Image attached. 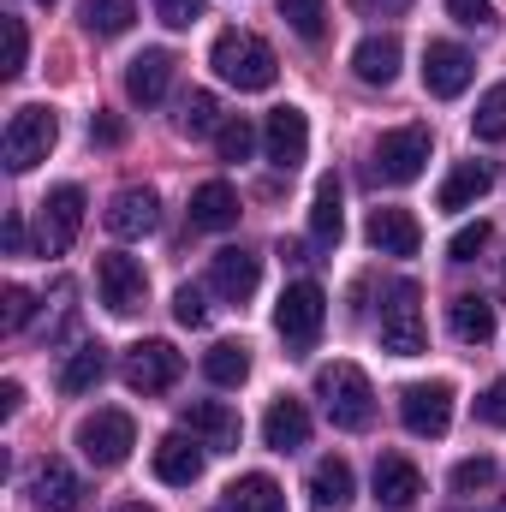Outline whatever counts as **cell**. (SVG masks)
Here are the masks:
<instances>
[{
  "instance_id": "obj_10",
  "label": "cell",
  "mask_w": 506,
  "mask_h": 512,
  "mask_svg": "<svg viewBox=\"0 0 506 512\" xmlns=\"http://www.w3.org/2000/svg\"><path fill=\"white\" fill-rule=\"evenodd\" d=\"M185 376V352H173V340H137L126 352V387L131 393H167Z\"/></svg>"
},
{
  "instance_id": "obj_41",
  "label": "cell",
  "mask_w": 506,
  "mask_h": 512,
  "mask_svg": "<svg viewBox=\"0 0 506 512\" xmlns=\"http://www.w3.org/2000/svg\"><path fill=\"white\" fill-rule=\"evenodd\" d=\"M173 322H179V328H203V322H209V304H203L197 286H179V292H173Z\"/></svg>"
},
{
  "instance_id": "obj_23",
  "label": "cell",
  "mask_w": 506,
  "mask_h": 512,
  "mask_svg": "<svg viewBox=\"0 0 506 512\" xmlns=\"http://www.w3.org/2000/svg\"><path fill=\"white\" fill-rule=\"evenodd\" d=\"M191 227H197V233H227V227H239V191H233L227 179L197 185V191H191Z\"/></svg>"
},
{
  "instance_id": "obj_42",
  "label": "cell",
  "mask_w": 506,
  "mask_h": 512,
  "mask_svg": "<svg viewBox=\"0 0 506 512\" xmlns=\"http://www.w3.org/2000/svg\"><path fill=\"white\" fill-rule=\"evenodd\" d=\"M447 18L465 30H495V6L489 0H447Z\"/></svg>"
},
{
  "instance_id": "obj_28",
  "label": "cell",
  "mask_w": 506,
  "mask_h": 512,
  "mask_svg": "<svg viewBox=\"0 0 506 512\" xmlns=\"http://www.w3.org/2000/svg\"><path fill=\"white\" fill-rule=\"evenodd\" d=\"M221 512H286V489L268 471H251L221 495Z\"/></svg>"
},
{
  "instance_id": "obj_2",
  "label": "cell",
  "mask_w": 506,
  "mask_h": 512,
  "mask_svg": "<svg viewBox=\"0 0 506 512\" xmlns=\"http://www.w3.org/2000/svg\"><path fill=\"white\" fill-rule=\"evenodd\" d=\"M316 399H322V411H328L334 429H370L376 423V387H370V376L358 364H346V358L316 370Z\"/></svg>"
},
{
  "instance_id": "obj_34",
  "label": "cell",
  "mask_w": 506,
  "mask_h": 512,
  "mask_svg": "<svg viewBox=\"0 0 506 512\" xmlns=\"http://www.w3.org/2000/svg\"><path fill=\"white\" fill-rule=\"evenodd\" d=\"M280 18H286L304 42H322V30H328V0H280Z\"/></svg>"
},
{
  "instance_id": "obj_29",
  "label": "cell",
  "mask_w": 506,
  "mask_h": 512,
  "mask_svg": "<svg viewBox=\"0 0 506 512\" xmlns=\"http://www.w3.org/2000/svg\"><path fill=\"white\" fill-rule=\"evenodd\" d=\"M340 233H346L340 179H334V173H322V179H316V203H310V239H316V245H340Z\"/></svg>"
},
{
  "instance_id": "obj_22",
  "label": "cell",
  "mask_w": 506,
  "mask_h": 512,
  "mask_svg": "<svg viewBox=\"0 0 506 512\" xmlns=\"http://www.w3.org/2000/svg\"><path fill=\"white\" fill-rule=\"evenodd\" d=\"M304 441H310V411H304V399L280 393V399L268 405V417H262V447H274V453H298Z\"/></svg>"
},
{
  "instance_id": "obj_24",
  "label": "cell",
  "mask_w": 506,
  "mask_h": 512,
  "mask_svg": "<svg viewBox=\"0 0 506 512\" xmlns=\"http://www.w3.org/2000/svg\"><path fill=\"white\" fill-rule=\"evenodd\" d=\"M364 233H370V245L381 256H417V245H423V227H417L411 209H370Z\"/></svg>"
},
{
  "instance_id": "obj_49",
  "label": "cell",
  "mask_w": 506,
  "mask_h": 512,
  "mask_svg": "<svg viewBox=\"0 0 506 512\" xmlns=\"http://www.w3.org/2000/svg\"><path fill=\"white\" fill-rule=\"evenodd\" d=\"M120 512H155V507H143V501H126V507H120Z\"/></svg>"
},
{
  "instance_id": "obj_16",
  "label": "cell",
  "mask_w": 506,
  "mask_h": 512,
  "mask_svg": "<svg viewBox=\"0 0 506 512\" xmlns=\"http://www.w3.org/2000/svg\"><path fill=\"white\" fill-rule=\"evenodd\" d=\"M30 501L42 512H72L78 501H84V483H78V471L66 465V459H36L30 465Z\"/></svg>"
},
{
  "instance_id": "obj_26",
  "label": "cell",
  "mask_w": 506,
  "mask_h": 512,
  "mask_svg": "<svg viewBox=\"0 0 506 512\" xmlns=\"http://www.w3.org/2000/svg\"><path fill=\"white\" fill-rule=\"evenodd\" d=\"M399 60H405L399 36H364V42L352 48V72H358L364 84H376V90H387V84L399 78Z\"/></svg>"
},
{
  "instance_id": "obj_6",
  "label": "cell",
  "mask_w": 506,
  "mask_h": 512,
  "mask_svg": "<svg viewBox=\"0 0 506 512\" xmlns=\"http://www.w3.org/2000/svg\"><path fill=\"white\" fill-rule=\"evenodd\" d=\"M84 233V191L78 185H54L36 209V251L42 256H66Z\"/></svg>"
},
{
  "instance_id": "obj_17",
  "label": "cell",
  "mask_w": 506,
  "mask_h": 512,
  "mask_svg": "<svg viewBox=\"0 0 506 512\" xmlns=\"http://www.w3.org/2000/svg\"><path fill=\"white\" fill-rule=\"evenodd\" d=\"M304 495H310V512H346L352 507V495H358V477H352V465H346L340 453H328V459L310 465Z\"/></svg>"
},
{
  "instance_id": "obj_37",
  "label": "cell",
  "mask_w": 506,
  "mask_h": 512,
  "mask_svg": "<svg viewBox=\"0 0 506 512\" xmlns=\"http://www.w3.org/2000/svg\"><path fill=\"white\" fill-rule=\"evenodd\" d=\"M495 477H501L495 459H459L447 483H453V495H477V489H495Z\"/></svg>"
},
{
  "instance_id": "obj_43",
  "label": "cell",
  "mask_w": 506,
  "mask_h": 512,
  "mask_svg": "<svg viewBox=\"0 0 506 512\" xmlns=\"http://www.w3.org/2000/svg\"><path fill=\"white\" fill-rule=\"evenodd\" d=\"M203 12H209V0H155V18L173 24V30H191Z\"/></svg>"
},
{
  "instance_id": "obj_40",
  "label": "cell",
  "mask_w": 506,
  "mask_h": 512,
  "mask_svg": "<svg viewBox=\"0 0 506 512\" xmlns=\"http://www.w3.org/2000/svg\"><path fill=\"white\" fill-rule=\"evenodd\" d=\"M30 310H36V298H30L24 286H6V292H0V328H6V334H18V328L30 322Z\"/></svg>"
},
{
  "instance_id": "obj_9",
  "label": "cell",
  "mask_w": 506,
  "mask_h": 512,
  "mask_svg": "<svg viewBox=\"0 0 506 512\" xmlns=\"http://www.w3.org/2000/svg\"><path fill=\"white\" fill-rule=\"evenodd\" d=\"M399 423L423 441H441L453 423V382H411L399 393Z\"/></svg>"
},
{
  "instance_id": "obj_4",
  "label": "cell",
  "mask_w": 506,
  "mask_h": 512,
  "mask_svg": "<svg viewBox=\"0 0 506 512\" xmlns=\"http://www.w3.org/2000/svg\"><path fill=\"white\" fill-rule=\"evenodd\" d=\"M381 352H393V358H417L423 352V286L417 280H393L387 286V298H381Z\"/></svg>"
},
{
  "instance_id": "obj_38",
  "label": "cell",
  "mask_w": 506,
  "mask_h": 512,
  "mask_svg": "<svg viewBox=\"0 0 506 512\" xmlns=\"http://www.w3.org/2000/svg\"><path fill=\"white\" fill-rule=\"evenodd\" d=\"M489 245V221H471V227H459L453 239H447V262H477Z\"/></svg>"
},
{
  "instance_id": "obj_21",
  "label": "cell",
  "mask_w": 506,
  "mask_h": 512,
  "mask_svg": "<svg viewBox=\"0 0 506 512\" xmlns=\"http://www.w3.org/2000/svg\"><path fill=\"white\" fill-rule=\"evenodd\" d=\"M173 66H179V60H173L167 48H143L126 66V96L137 108H155V102L167 96V84H173Z\"/></svg>"
},
{
  "instance_id": "obj_8",
  "label": "cell",
  "mask_w": 506,
  "mask_h": 512,
  "mask_svg": "<svg viewBox=\"0 0 506 512\" xmlns=\"http://www.w3.org/2000/svg\"><path fill=\"white\" fill-rule=\"evenodd\" d=\"M429 149H435L429 126L381 131V143H376V179H381V185H411V179L429 167Z\"/></svg>"
},
{
  "instance_id": "obj_18",
  "label": "cell",
  "mask_w": 506,
  "mask_h": 512,
  "mask_svg": "<svg viewBox=\"0 0 506 512\" xmlns=\"http://www.w3.org/2000/svg\"><path fill=\"white\" fill-rule=\"evenodd\" d=\"M209 286H215L227 304H245L256 286H262V256L245 251V245H233V251H215V262H209Z\"/></svg>"
},
{
  "instance_id": "obj_31",
  "label": "cell",
  "mask_w": 506,
  "mask_h": 512,
  "mask_svg": "<svg viewBox=\"0 0 506 512\" xmlns=\"http://www.w3.org/2000/svg\"><path fill=\"white\" fill-rule=\"evenodd\" d=\"M203 376L215 387H239L251 376V346H239V340H221V346H209L203 352Z\"/></svg>"
},
{
  "instance_id": "obj_13",
  "label": "cell",
  "mask_w": 506,
  "mask_h": 512,
  "mask_svg": "<svg viewBox=\"0 0 506 512\" xmlns=\"http://www.w3.org/2000/svg\"><path fill=\"white\" fill-rule=\"evenodd\" d=\"M262 155L280 167V173H298L304 167V155H310V120H304V108H274L268 114V126H262Z\"/></svg>"
},
{
  "instance_id": "obj_47",
  "label": "cell",
  "mask_w": 506,
  "mask_h": 512,
  "mask_svg": "<svg viewBox=\"0 0 506 512\" xmlns=\"http://www.w3.org/2000/svg\"><path fill=\"white\" fill-rule=\"evenodd\" d=\"M18 405H24V387H18V382H0V417H18Z\"/></svg>"
},
{
  "instance_id": "obj_20",
  "label": "cell",
  "mask_w": 506,
  "mask_h": 512,
  "mask_svg": "<svg viewBox=\"0 0 506 512\" xmlns=\"http://www.w3.org/2000/svg\"><path fill=\"white\" fill-rule=\"evenodd\" d=\"M376 501L387 512H405L423 501V471L405 459V453H381L376 459Z\"/></svg>"
},
{
  "instance_id": "obj_25",
  "label": "cell",
  "mask_w": 506,
  "mask_h": 512,
  "mask_svg": "<svg viewBox=\"0 0 506 512\" xmlns=\"http://www.w3.org/2000/svg\"><path fill=\"white\" fill-rule=\"evenodd\" d=\"M447 328H453L459 346H489V340H495V304L477 298V292H459V298L447 304Z\"/></svg>"
},
{
  "instance_id": "obj_1",
  "label": "cell",
  "mask_w": 506,
  "mask_h": 512,
  "mask_svg": "<svg viewBox=\"0 0 506 512\" xmlns=\"http://www.w3.org/2000/svg\"><path fill=\"white\" fill-rule=\"evenodd\" d=\"M209 66L233 90H274V78H280V60L256 30H221L215 48H209Z\"/></svg>"
},
{
  "instance_id": "obj_19",
  "label": "cell",
  "mask_w": 506,
  "mask_h": 512,
  "mask_svg": "<svg viewBox=\"0 0 506 512\" xmlns=\"http://www.w3.org/2000/svg\"><path fill=\"white\" fill-rule=\"evenodd\" d=\"M203 453H209V447H203L197 435H185V429H179V435H161V441H155V477L173 483V489H191V483L203 477Z\"/></svg>"
},
{
  "instance_id": "obj_30",
  "label": "cell",
  "mask_w": 506,
  "mask_h": 512,
  "mask_svg": "<svg viewBox=\"0 0 506 512\" xmlns=\"http://www.w3.org/2000/svg\"><path fill=\"white\" fill-rule=\"evenodd\" d=\"M102 376H108V346H102V340H84V346L60 364V393H90Z\"/></svg>"
},
{
  "instance_id": "obj_32",
  "label": "cell",
  "mask_w": 506,
  "mask_h": 512,
  "mask_svg": "<svg viewBox=\"0 0 506 512\" xmlns=\"http://www.w3.org/2000/svg\"><path fill=\"white\" fill-rule=\"evenodd\" d=\"M78 18H84L90 36H126L131 18H137V0H84Z\"/></svg>"
},
{
  "instance_id": "obj_27",
  "label": "cell",
  "mask_w": 506,
  "mask_h": 512,
  "mask_svg": "<svg viewBox=\"0 0 506 512\" xmlns=\"http://www.w3.org/2000/svg\"><path fill=\"white\" fill-rule=\"evenodd\" d=\"M489 185H495V173H489V161H459V167L447 173V185H441V197H435V209H447V215H459V209H471L477 197H489Z\"/></svg>"
},
{
  "instance_id": "obj_39",
  "label": "cell",
  "mask_w": 506,
  "mask_h": 512,
  "mask_svg": "<svg viewBox=\"0 0 506 512\" xmlns=\"http://www.w3.org/2000/svg\"><path fill=\"white\" fill-rule=\"evenodd\" d=\"M0 30H6V78H18L24 72V60H30V36H24V18H0Z\"/></svg>"
},
{
  "instance_id": "obj_7",
  "label": "cell",
  "mask_w": 506,
  "mask_h": 512,
  "mask_svg": "<svg viewBox=\"0 0 506 512\" xmlns=\"http://www.w3.org/2000/svg\"><path fill=\"white\" fill-rule=\"evenodd\" d=\"M131 447H137V423H131V411H96V417L78 423V453H84L96 471L126 465Z\"/></svg>"
},
{
  "instance_id": "obj_5",
  "label": "cell",
  "mask_w": 506,
  "mask_h": 512,
  "mask_svg": "<svg viewBox=\"0 0 506 512\" xmlns=\"http://www.w3.org/2000/svg\"><path fill=\"white\" fill-rule=\"evenodd\" d=\"M60 143V114L54 108H42V102H30V108H18L12 120H6V137H0V155H6V167L12 173H30L36 161H48V149Z\"/></svg>"
},
{
  "instance_id": "obj_35",
  "label": "cell",
  "mask_w": 506,
  "mask_h": 512,
  "mask_svg": "<svg viewBox=\"0 0 506 512\" xmlns=\"http://www.w3.org/2000/svg\"><path fill=\"white\" fill-rule=\"evenodd\" d=\"M471 131H477L483 143H501L506 137V84L483 90V102H477V114H471Z\"/></svg>"
},
{
  "instance_id": "obj_45",
  "label": "cell",
  "mask_w": 506,
  "mask_h": 512,
  "mask_svg": "<svg viewBox=\"0 0 506 512\" xmlns=\"http://www.w3.org/2000/svg\"><path fill=\"white\" fill-rule=\"evenodd\" d=\"M90 143H126V126H120L114 114H96V120H90Z\"/></svg>"
},
{
  "instance_id": "obj_48",
  "label": "cell",
  "mask_w": 506,
  "mask_h": 512,
  "mask_svg": "<svg viewBox=\"0 0 506 512\" xmlns=\"http://www.w3.org/2000/svg\"><path fill=\"white\" fill-rule=\"evenodd\" d=\"M6 251L24 256V221H18V215H6Z\"/></svg>"
},
{
  "instance_id": "obj_36",
  "label": "cell",
  "mask_w": 506,
  "mask_h": 512,
  "mask_svg": "<svg viewBox=\"0 0 506 512\" xmlns=\"http://www.w3.org/2000/svg\"><path fill=\"white\" fill-rule=\"evenodd\" d=\"M215 149H221V161H251V149H256V126L245 120V114H233L227 126L215 131Z\"/></svg>"
},
{
  "instance_id": "obj_33",
  "label": "cell",
  "mask_w": 506,
  "mask_h": 512,
  "mask_svg": "<svg viewBox=\"0 0 506 512\" xmlns=\"http://www.w3.org/2000/svg\"><path fill=\"white\" fill-rule=\"evenodd\" d=\"M227 120H221V102L209 96V90H191L185 102H179V131L185 137H209V131H221Z\"/></svg>"
},
{
  "instance_id": "obj_12",
  "label": "cell",
  "mask_w": 506,
  "mask_h": 512,
  "mask_svg": "<svg viewBox=\"0 0 506 512\" xmlns=\"http://www.w3.org/2000/svg\"><path fill=\"white\" fill-rule=\"evenodd\" d=\"M96 286H102V304H108L114 316H137L143 298H149V274H143V262L126 256V251H108L96 262Z\"/></svg>"
},
{
  "instance_id": "obj_15",
  "label": "cell",
  "mask_w": 506,
  "mask_h": 512,
  "mask_svg": "<svg viewBox=\"0 0 506 512\" xmlns=\"http://www.w3.org/2000/svg\"><path fill=\"white\" fill-rule=\"evenodd\" d=\"M102 221H108L114 239H149L161 227V197L149 185H126V191H114V203H108Z\"/></svg>"
},
{
  "instance_id": "obj_3",
  "label": "cell",
  "mask_w": 506,
  "mask_h": 512,
  "mask_svg": "<svg viewBox=\"0 0 506 512\" xmlns=\"http://www.w3.org/2000/svg\"><path fill=\"white\" fill-rule=\"evenodd\" d=\"M322 322H328V298H322V286H316V280H292V286L280 292V304H274V328H280L286 352L304 358V352L322 340Z\"/></svg>"
},
{
  "instance_id": "obj_46",
  "label": "cell",
  "mask_w": 506,
  "mask_h": 512,
  "mask_svg": "<svg viewBox=\"0 0 506 512\" xmlns=\"http://www.w3.org/2000/svg\"><path fill=\"white\" fill-rule=\"evenodd\" d=\"M364 12H381V18H399V12H411L417 0H358Z\"/></svg>"
},
{
  "instance_id": "obj_50",
  "label": "cell",
  "mask_w": 506,
  "mask_h": 512,
  "mask_svg": "<svg viewBox=\"0 0 506 512\" xmlns=\"http://www.w3.org/2000/svg\"><path fill=\"white\" fill-rule=\"evenodd\" d=\"M42 6H54V0H42Z\"/></svg>"
},
{
  "instance_id": "obj_14",
  "label": "cell",
  "mask_w": 506,
  "mask_h": 512,
  "mask_svg": "<svg viewBox=\"0 0 506 512\" xmlns=\"http://www.w3.org/2000/svg\"><path fill=\"white\" fill-rule=\"evenodd\" d=\"M471 78H477V60H471L459 42H429V48H423V90H429V96L453 102V96H465Z\"/></svg>"
},
{
  "instance_id": "obj_11",
  "label": "cell",
  "mask_w": 506,
  "mask_h": 512,
  "mask_svg": "<svg viewBox=\"0 0 506 512\" xmlns=\"http://www.w3.org/2000/svg\"><path fill=\"white\" fill-rule=\"evenodd\" d=\"M179 429H185V435H197L209 453H239V441H245L239 411H233V405H221V399H191V405H179Z\"/></svg>"
},
{
  "instance_id": "obj_44",
  "label": "cell",
  "mask_w": 506,
  "mask_h": 512,
  "mask_svg": "<svg viewBox=\"0 0 506 512\" xmlns=\"http://www.w3.org/2000/svg\"><path fill=\"white\" fill-rule=\"evenodd\" d=\"M477 417H483L489 429H506V376L483 387V399H477Z\"/></svg>"
}]
</instances>
